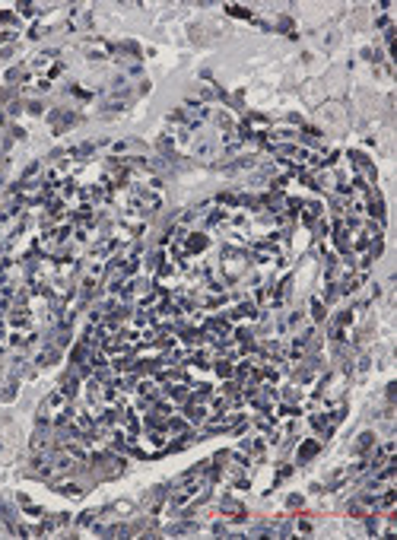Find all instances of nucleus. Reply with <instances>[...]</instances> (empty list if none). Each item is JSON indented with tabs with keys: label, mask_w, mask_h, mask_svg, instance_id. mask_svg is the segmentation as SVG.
<instances>
[{
	"label": "nucleus",
	"mask_w": 397,
	"mask_h": 540,
	"mask_svg": "<svg viewBox=\"0 0 397 540\" xmlns=\"http://www.w3.org/2000/svg\"><path fill=\"white\" fill-rule=\"evenodd\" d=\"M315 451H318V445H315V442H309V445H302V458H311V454H315Z\"/></svg>",
	"instance_id": "nucleus-1"
}]
</instances>
